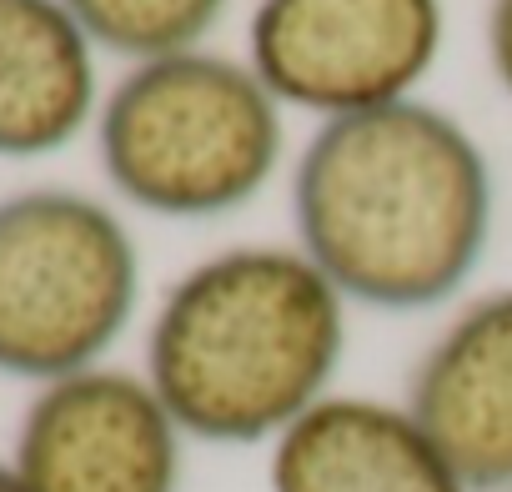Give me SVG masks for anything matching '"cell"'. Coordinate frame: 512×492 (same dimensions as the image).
Returning <instances> with one entry per match:
<instances>
[{
  "label": "cell",
  "mask_w": 512,
  "mask_h": 492,
  "mask_svg": "<svg viewBox=\"0 0 512 492\" xmlns=\"http://www.w3.org/2000/svg\"><path fill=\"white\" fill-rule=\"evenodd\" d=\"M96 146L106 181L131 206L206 221L246 206L277 176L282 101L231 56L176 51L116 81L96 116Z\"/></svg>",
  "instance_id": "obj_3"
},
{
  "label": "cell",
  "mask_w": 512,
  "mask_h": 492,
  "mask_svg": "<svg viewBox=\"0 0 512 492\" xmlns=\"http://www.w3.org/2000/svg\"><path fill=\"white\" fill-rule=\"evenodd\" d=\"M0 492H26V487H21V477L11 472V462H0Z\"/></svg>",
  "instance_id": "obj_12"
},
{
  "label": "cell",
  "mask_w": 512,
  "mask_h": 492,
  "mask_svg": "<svg viewBox=\"0 0 512 492\" xmlns=\"http://www.w3.org/2000/svg\"><path fill=\"white\" fill-rule=\"evenodd\" d=\"M141 302L126 221L66 186L0 201V372L61 382L101 367Z\"/></svg>",
  "instance_id": "obj_4"
},
{
  "label": "cell",
  "mask_w": 512,
  "mask_h": 492,
  "mask_svg": "<svg viewBox=\"0 0 512 492\" xmlns=\"http://www.w3.org/2000/svg\"><path fill=\"white\" fill-rule=\"evenodd\" d=\"M487 56H492V76L512 96V0H492L487 6Z\"/></svg>",
  "instance_id": "obj_11"
},
{
  "label": "cell",
  "mask_w": 512,
  "mask_h": 492,
  "mask_svg": "<svg viewBox=\"0 0 512 492\" xmlns=\"http://www.w3.org/2000/svg\"><path fill=\"white\" fill-rule=\"evenodd\" d=\"M181 442L146 377L91 367L31 397L11 472L26 492H181Z\"/></svg>",
  "instance_id": "obj_6"
},
{
  "label": "cell",
  "mask_w": 512,
  "mask_h": 492,
  "mask_svg": "<svg viewBox=\"0 0 512 492\" xmlns=\"http://www.w3.org/2000/svg\"><path fill=\"white\" fill-rule=\"evenodd\" d=\"M402 407L472 492H512V287L467 302L437 332Z\"/></svg>",
  "instance_id": "obj_7"
},
{
  "label": "cell",
  "mask_w": 512,
  "mask_h": 492,
  "mask_svg": "<svg viewBox=\"0 0 512 492\" xmlns=\"http://www.w3.org/2000/svg\"><path fill=\"white\" fill-rule=\"evenodd\" d=\"M342 352L347 297L302 246H231L161 297L146 382L186 437L256 447L332 397Z\"/></svg>",
  "instance_id": "obj_2"
},
{
  "label": "cell",
  "mask_w": 512,
  "mask_h": 492,
  "mask_svg": "<svg viewBox=\"0 0 512 492\" xmlns=\"http://www.w3.org/2000/svg\"><path fill=\"white\" fill-rule=\"evenodd\" d=\"M91 36L61 0H0V156H51L96 116Z\"/></svg>",
  "instance_id": "obj_9"
},
{
  "label": "cell",
  "mask_w": 512,
  "mask_h": 492,
  "mask_svg": "<svg viewBox=\"0 0 512 492\" xmlns=\"http://www.w3.org/2000/svg\"><path fill=\"white\" fill-rule=\"evenodd\" d=\"M61 6L76 16L91 46L141 66L176 51H201V36L216 31L231 0H61Z\"/></svg>",
  "instance_id": "obj_10"
},
{
  "label": "cell",
  "mask_w": 512,
  "mask_h": 492,
  "mask_svg": "<svg viewBox=\"0 0 512 492\" xmlns=\"http://www.w3.org/2000/svg\"><path fill=\"white\" fill-rule=\"evenodd\" d=\"M292 221L347 307L427 312L487 252L492 171L447 111L397 101L322 121L292 176Z\"/></svg>",
  "instance_id": "obj_1"
},
{
  "label": "cell",
  "mask_w": 512,
  "mask_h": 492,
  "mask_svg": "<svg viewBox=\"0 0 512 492\" xmlns=\"http://www.w3.org/2000/svg\"><path fill=\"white\" fill-rule=\"evenodd\" d=\"M442 36V0H256L246 51L282 106L337 121L412 101Z\"/></svg>",
  "instance_id": "obj_5"
},
{
  "label": "cell",
  "mask_w": 512,
  "mask_h": 492,
  "mask_svg": "<svg viewBox=\"0 0 512 492\" xmlns=\"http://www.w3.org/2000/svg\"><path fill=\"white\" fill-rule=\"evenodd\" d=\"M272 492H472L402 402L332 392L272 442Z\"/></svg>",
  "instance_id": "obj_8"
}]
</instances>
